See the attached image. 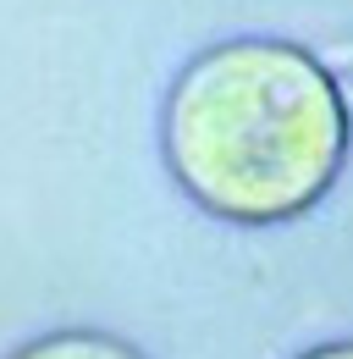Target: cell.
Listing matches in <instances>:
<instances>
[{"mask_svg": "<svg viewBox=\"0 0 353 359\" xmlns=\"http://www.w3.org/2000/svg\"><path fill=\"white\" fill-rule=\"evenodd\" d=\"M353 111L342 78L298 39L243 34L182 61L160 100L172 182L226 226L309 216L348 166Z\"/></svg>", "mask_w": 353, "mask_h": 359, "instance_id": "cell-1", "label": "cell"}, {"mask_svg": "<svg viewBox=\"0 0 353 359\" xmlns=\"http://www.w3.org/2000/svg\"><path fill=\"white\" fill-rule=\"evenodd\" d=\"M6 359H144L127 337L116 332H88V326H61V332H39L28 343H17Z\"/></svg>", "mask_w": 353, "mask_h": 359, "instance_id": "cell-2", "label": "cell"}, {"mask_svg": "<svg viewBox=\"0 0 353 359\" xmlns=\"http://www.w3.org/2000/svg\"><path fill=\"white\" fill-rule=\"evenodd\" d=\"M298 359H353V337H337V343H314Z\"/></svg>", "mask_w": 353, "mask_h": 359, "instance_id": "cell-3", "label": "cell"}]
</instances>
